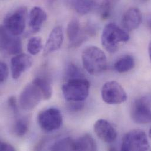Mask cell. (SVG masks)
<instances>
[{
	"mask_svg": "<svg viewBox=\"0 0 151 151\" xmlns=\"http://www.w3.org/2000/svg\"><path fill=\"white\" fill-rule=\"evenodd\" d=\"M82 61L85 70L91 75H99L107 68L106 56L101 49L96 46L88 47L83 51Z\"/></svg>",
	"mask_w": 151,
	"mask_h": 151,
	"instance_id": "obj_1",
	"label": "cell"
},
{
	"mask_svg": "<svg viewBox=\"0 0 151 151\" xmlns=\"http://www.w3.org/2000/svg\"><path fill=\"white\" fill-rule=\"evenodd\" d=\"M130 37L127 32L114 23L107 24L103 29L101 42L105 49L110 53L115 52L119 45L128 42Z\"/></svg>",
	"mask_w": 151,
	"mask_h": 151,
	"instance_id": "obj_2",
	"label": "cell"
},
{
	"mask_svg": "<svg viewBox=\"0 0 151 151\" xmlns=\"http://www.w3.org/2000/svg\"><path fill=\"white\" fill-rule=\"evenodd\" d=\"M89 82L85 78L67 80L62 87L63 95L68 102H83L88 96Z\"/></svg>",
	"mask_w": 151,
	"mask_h": 151,
	"instance_id": "obj_3",
	"label": "cell"
},
{
	"mask_svg": "<svg viewBox=\"0 0 151 151\" xmlns=\"http://www.w3.org/2000/svg\"><path fill=\"white\" fill-rule=\"evenodd\" d=\"M27 14L26 7L18 8L5 17L2 26L9 33L18 36L22 34L25 29Z\"/></svg>",
	"mask_w": 151,
	"mask_h": 151,
	"instance_id": "obj_4",
	"label": "cell"
},
{
	"mask_svg": "<svg viewBox=\"0 0 151 151\" xmlns=\"http://www.w3.org/2000/svg\"><path fill=\"white\" fill-rule=\"evenodd\" d=\"M150 149V143L145 132L140 129H134L127 133L122 141L121 150L144 151Z\"/></svg>",
	"mask_w": 151,
	"mask_h": 151,
	"instance_id": "obj_5",
	"label": "cell"
},
{
	"mask_svg": "<svg viewBox=\"0 0 151 151\" xmlns=\"http://www.w3.org/2000/svg\"><path fill=\"white\" fill-rule=\"evenodd\" d=\"M37 121L42 130L50 132L61 128L63 124V116L57 108H50L40 112Z\"/></svg>",
	"mask_w": 151,
	"mask_h": 151,
	"instance_id": "obj_6",
	"label": "cell"
},
{
	"mask_svg": "<svg viewBox=\"0 0 151 151\" xmlns=\"http://www.w3.org/2000/svg\"><path fill=\"white\" fill-rule=\"evenodd\" d=\"M103 101L110 105L120 104L127 99V94L124 88L118 82L108 81L104 84L101 89Z\"/></svg>",
	"mask_w": 151,
	"mask_h": 151,
	"instance_id": "obj_7",
	"label": "cell"
},
{
	"mask_svg": "<svg viewBox=\"0 0 151 151\" xmlns=\"http://www.w3.org/2000/svg\"><path fill=\"white\" fill-rule=\"evenodd\" d=\"M42 99H44V98L41 89L32 81L21 92L19 96V104L23 109L32 110Z\"/></svg>",
	"mask_w": 151,
	"mask_h": 151,
	"instance_id": "obj_8",
	"label": "cell"
},
{
	"mask_svg": "<svg viewBox=\"0 0 151 151\" xmlns=\"http://www.w3.org/2000/svg\"><path fill=\"white\" fill-rule=\"evenodd\" d=\"M131 116L132 120L139 124L151 122V102L147 97L137 99L132 104Z\"/></svg>",
	"mask_w": 151,
	"mask_h": 151,
	"instance_id": "obj_9",
	"label": "cell"
},
{
	"mask_svg": "<svg viewBox=\"0 0 151 151\" xmlns=\"http://www.w3.org/2000/svg\"><path fill=\"white\" fill-rule=\"evenodd\" d=\"M92 34H94V31L92 27H87L82 30L79 21L76 18L71 20L67 25V35L73 47H79Z\"/></svg>",
	"mask_w": 151,
	"mask_h": 151,
	"instance_id": "obj_10",
	"label": "cell"
},
{
	"mask_svg": "<svg viewBox=\"0 0 151 151\" xmlns=\"http://www.w3.org/2000/svg\"><path fill=\"white\" fill-rule=\"evenodd\" d=\"M1 48L9 55H18L22 51L21 39L7 31L3 26L1 27Z\"/></svg>",
	"mask_w": 151,
	"mask_h": 151,
	"instance_id": "obj_11",
	"label": "cell"
},
{
	"mask_svg": "<svg viewBox=\"0 0 151 151\" xmlns=\"http://www.w3.org/2000/svg\"><path fill=\"white\" fill-rule=\"evenodd\" d=\"M94 132L96 136L103 142L112 143L116 139L118 134L114 126L107 120L98 119L93 126Z\"/></svg>",
	"mask_w": 151,
	"mask_h": 151,
	"instance_id": "obj_12",
	"label": "cell"
},
{
	"mask_svg": "<svg viewBox=\"0 0 151 151\" xmlns=\"http://www.w3.org/2000/svg\"><path fill=\"white\" fill-rule=\"evenodd\" d=\"M33 60L31 56L26 54H19L11 60V70L14 79H18L32 65Z\"/></svg>",
	"mask_w": 151,
	"mask_h": 151,
	"instance_id": "obj_13",
	"label": "cell"
},
{
	"mask_svg": "<svg viewBox=\"0 0 151 151\" xmlns=\"http://www.w3.org/2000/svg\"><path fill=\"white\" fill-rule=\"evenodd\" d=\"M64 31L61 26H57L53 28L50 32L47 41L45 43L44 55H48L51 53L58 50L64 41Z\"/></svg>",
	"mask_w": 151,
	"mask_h": 151,
	"instance_id": "obj_14",
	"label": "cell"
},
{
	"mask_svg": "<svg viewBox=\"0 0 151 151\" xmlns=\"http://www.w3.org/2000/svg\"><path fill=\"white\" fill-rule=\"evenodd\" d=\"M142 13L139 8L132 7L124 14L121 23L125 31H132L137 29L142 22Z\"/></svg>",
	"mask_w": 151,
	"mask_h": 151,
	"instance_id": "obj_15",
	"label": "cell"
},
{
	"mask_svg": "<svg viewBox=\"0 0 151 151\" xmlns=\"http://www.w3.org/2000/svg\"><path fill=\"white\" fill-rule=\"evenodd\" d=\"M47 18V13L38 6L31 9L29 14V26L32 32L36 33L40 31Z\"/></svg>",
	"mask_w": 151,
	"mask_h": 151,
	"instance_id": "obj_16",
	"label": "cell"
},
{
	"mask_svg": "<svg viewBox=\"0 0 151 151\" xmlns=\"http://www.w3.org/2000/svg\"><path fill=\"white\" fill-rule=\"evenodd\" d=\"M95 139L89 134H84L76 140V151H96Z\"/></svg>",
	"mask_w": 151,
	"mask_h": 151,
	"instance_id": "obj_17",
	"label": "cell"
},
{
	"mask_svg": "<svg viewBox=\"0 0 151 151\" xmlns=\"http://www.w3.org/2000/svg\"><path fill=\"white\" fill-rule=\"evenodd\" d=\"M70 4L76 12L81 15L89 13L96 6L93 0H71Z\"/></svg>",
	"mask_w": 151,
	"mask_h": 151,
	"instance_id": "obj_18",
	"label": "cell"
},
{
	"mask_svg": "<svg viewBox=\"0 0 151 151\" xmlns=\"http://www.w3.org/2000/svg\"><path fill=\"white\" fill-rule=\"evenodd\" d=\"M135 61L134 57L126 55L119 58L114 64L115 70L119 73H125L134 68Z\"/></svg>",
	"mask_w": 151,
	"mask_h": 151,
	"instance_id": "obj_19",
	"label": "cell"
},
{
	"mask_svg": "<svg viewBox=\"0 0 151 151\" xmlns=\"http://www.w3.org/2000/svg\"><path fill=\"white\" fill-rule=\"evenodd\" d=\"M52 151H76V140L70 138H64L57 141L50 149Z\"/></svg>",
	"mask_w": 151,
	"mask_h": 151,
	"instance_id": "obj_20",
	"label": "cell"
},
{
	"mask_svg": "<svg viewBox=\"0 0 151 151\" xmlns=\"http://www.w3.org/2000/svg\"><path fill=\"white\" fill-rule=\"evenodd\" d=\"M33 81L40 87L43 95L44 100L50 99L52 95V88L50 82L42 78H36Z\"/></svg>",
	"mask_w": 151,
	"mask_h": 151,
	"instance_id": "obj_21",
	"label": "cell"
},
{
	"mask_svg": "<svg viewBox=\"0 0 151 151\" xmlns=\"http://www.w3.org/2000/svg\"><path fill=\"white\" fill-rule=\"evenodd\" d=\"M13 132L17 137H23L28 129V122L25 118L17 119L13 126Z\"/></svg>",
	"mask_w": 151,
	"mask_h": 151,
	"instance_id": "obj_22",
	"label": "cell"
},
{
	"mask_svg": "<svg viewBox=\"0 0 151 151\" xmlns=\"http://www.w3.org/2000/svg\"><path fill=\"white\" fill-rule=\"evenodd\" d=\"M42 49V43L41 38L32 37L30 38L27 44V51L32 55L39 54Z\"/></svg>",
	"mask_w": 151,
	"mask_h": 151,
	"instance_id": "obj_23",
	"label": "cell"
},
{
	"mask_svg": "<svg viewBox=\"0 0 151 151\" xmlns=\"http://www.w3.org/2000/svg\"><path fill=\"white\" fill-rule=\"evenodd\" d=\"M118 0H103L100 6V15L102 19H106L110 17Z\"/></svg>",
	"mask_w": 151,
	"mask_h": 151,
	"instance_id": "obj_24",
	"label": "cell"
},
{
	"mask_svg": "<svg viewBox=\"0 0 151 151\" xmlns=\"http://www.w3.org/2000/svg\"><path fill=\"white\" fill-rule=\"evenodd\" d=\"M65 76L67 80L84 78L83 73L74 64H70L68 65H67Z\"/></svg>",
	"mask_w": 151,
	"mask_h": 151,
	"instance_id": "obj_25",
	"label": "cell"
},
{
	"mask_svg": "<svg viewBox=\"0 0 151 151\" xmlns=\"http://www.w3.org/2000/svg\"><path fill=\"white\" fill-rule=\"evenodd\" d=\"M9 76V69L6 64L1 62L0 64V82H5Z\"/></svg>",
	"mask_w": 151,
	"mask_h": 151,
	"instance_id": "obj_26",
	"label": "cell"
},
{
	"mask_svg": "<svg viewBox=\"0 0 151 151\" xmlns=\"http://www.w3.org/2000/svg\"><path fill=\"white\" fill-rule=\"evenodd\" d=\"M70 103L68 105V108L70 111L72 112H78L84 106L83 102H70Z\"/></svg>",
	"mask_w": 151,
	"mask_h": 151,
	"instance_id": "obj_27",
	"label": "cell"
},
{
	"mask_svg": "<svg viewBox=\"0 0 151 151\" xmlns=\"http://www.w3.org/2000/svg\"><path fill=\"white\" fill-rule=\"evenodd\" d=\"M8 105L9 108L14 114L17 113L18 109H17V101L15 96H12L9 98L8 100Z\"/></svg>",
	"mask_w": 151,
	"mask_h": 151,
	"instance_id": "obj_28",
	"label": "cell"
},
{
	"mask_svg": "<svg viewBox=\"0 0 151 151\" xmlns=\"http://www.w3.org/2000/svg\"><path fill=\"white\" fill-rule=\"evenodd\" d=\"M1 151H15V148L9 144L1 141L0 143Z\"/></svg>",
	"mask_w": 151,
	"mask_h": 151,
	"instance_id": "obj_29",
	"label": "cell"
},
{
	"mask_svg": "<svg viewBox=\"0 0 151 151\" xmlns=\"http://www.w3.org/2000/svg\"><path fill=\"white\" fill-rule=\"evenodd\" d=\"M149 135H150V137L151 138V128L150 129V132H149Z\"/></svg>",
	"mask_w": 151,
	"mask_h": 151,
	"instance_id": "obj_30",
	"label": "cell"
},
{
	"mask_svg": "<svg viewBox=\"0 0 151 151\" xmlns=\"http://www.w3.org/2000/svg\"><path fill=\"white\" fill-rule=\"evenodd\" d=\"M150 25H151V22H150Z\"/></svg>",
	"mask_w": 151,
	"mask_h": 151,
	"instance_id": "obj_31",
	"label": "cell"
},
{
	"mask_svg": "<svg viewBox=\"0 0 151 151\" xmlns=\"http://www.w3.org/2000/svg\"><path fill=\"white\" fill-rule=\"evenodd\" d=\"M143 1H147V0H143Z\"/></svg>",
	"mask_w": 151,
	"mask_h": 151,
	"instance_id": "obj_32",
	"label": "cell"
}]
</instances>
